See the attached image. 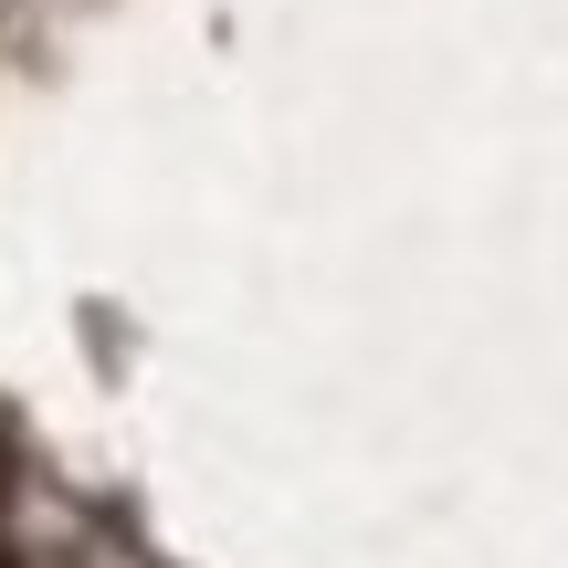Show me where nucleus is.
Listing matches in <instances>:
<instances>
[{"mask_svg": "<svg viewBox=\"0 0 568 568\" xmlns=\"http://www.w3.org/2000/svg\"><path fill=\"white\" fill-rule=\"evenodd\" d=\"M0 568H21V558H11V537H0Z\"/></svg>", "mask_w": 568, "mask_h": 568, "instance_id": "nucleus-2", "label": "nucleus"}, {"mask_svg": "<svg viewBox=\"0 0 568 568\" xmlns=\"http://www.w3.org/2000/svg\"><path fill=\"white\" fill-rule=\"evenodd\" d=\"M11 474H21V464H11V432H0V506H11Z\"/></svg>", "mask_w": 568, "mask_h": 568, "instance_id": "nucleus-1", "label": "nucleus"}]
</instances>
